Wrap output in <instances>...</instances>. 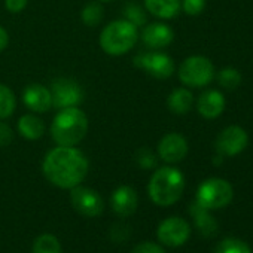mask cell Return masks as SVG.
<instances>
[{
	"label": "cell",
	"instance_id": "32",
	"mask_svg": "<svg viewBox=\"0 0 253 253\" xmlns=\"http://www.w3.org/2000/svg\"><path fill=\"white\" fill-rule=\"evenodd\" d=\"M8 42H9V36H8V32L0 26V52H2L6 46H8Z\"/></svg>",
	"mask_w": 253,
	"mask_h": 253
},
{
	"label": "cell",
	"instance_id": "8",
	"mask_svg": "<svg viewBox=\"0 0 253 253\" xmlns=\"http://www.w3.org/2000/svg\"><path fill=\"white\" fill-rule=\"evenodd\" d=\"M134 66L145 70L148 75L157 79H167L174 72V63L171 57L164 52H145L134 58Z\"/></svg>",
	"mask_w": 253,
	"mask_h": 253
},
{
	"label": "cell",
	"instance_id": "6",
	"mask_svg": "<svg viewBox=\"0 0 253 253\" xmlns=\"http://www.w3.org/2000/svg\"><path fill=\"white\" fill-rule=\"evenodd\" d=\"M214 78V67L211 61L201 55L186 58L179 67V79L182 84L194 88L206 86Z\"/></svg>",
	"mask_w": 253,
	"mask_h": 253
},
{
	"label": "cell",
	"instance_id": "21",
	"mask_svg": "<svg viewBox=\"0 0 253 253\" xmlns=\"http://www.w3.org/2000/svg\"><path fill=\"white\" fill-rule=\"evenodd\" d=\"M17 106V100L14 92L6 86L0 84V119L9 118Z\"/></svg>",
	"mask_w": 253,
	"mask_h": 253
},
{
	"label": "cell",
	"instance_id": "16",
	"mask_svg": "<svg viewBox=\"0 0 253 253\" xmlns=\"http://www.w3.org/2000/svg\"><path fill=\"white\" fill-rule=\"evenodd\" d=\"M197 109L207 119L217 118L225 109V98L219 91L209 89L200 95L198 103H197Z\"/></svg>",
	"mask_w": 253,
	"mask_h": 253
},
{
	"label": "cell",
	"instance_id": "26",
	"mask_svg": "<svg viewBox=\"0 0 253 253\" xmlns=\"http://www.w3.org/2000/svg\"><path fill=\"white\" fill-rule=\"evenodd\" d=\"M182 8L188 15L195 17L204 11L206 0H182Z\"/></svg>",
	"mask_w": 253,
	"mask_h": 253
},
{
	"label": "cell",
	"instance_id": "24",
	"mask_svg": "<svg viewBox=\"0 0 253 253\" xmlns=\"http://www.w3.org/2000/svg\"><path fill=\"white\" fill-rule=\"evenodd\" d=\"M216 253H252L247 243L238 238H225L222 240L217 247Z\"/></svg>",
	"mask_w": 253,
	"mask_h": 253
},
{
	"label": "cell",
	"instance_id": "25",
	"mask_svg": "<svg viewBox=\"0 0 253 253\" xmlns=\"http://www.w3.org/2000/svg\"><path fill=\"white\" fill-rule=\"evenodd\" d=\"M217 81H219V85L222 88L235 89L240 85V82H241V75L238 73V70H235L232 67H226V69L219 72Z\"/></svg>",
	"mask_w": 253,
	"mask_h": 253
},
{
	"label": "cell",
	"instance_id": "33",
	"mask_svg": "<svg viewBox=\"0 0 253 253\" xmlns=\"http://www.w3.org/2000/svg\"><path fill=\"white\" fill-rule=\"evenodd\" d=\"M100 2H110V0H100Z\"/></svg>",
	"mask_w": 253,
	"mask_h": 253
},
{
	"label": "cell",
	"instance_id": "10",
	"mask_svg": "<svg viewBox=\"0 0 253 253\" xmlns=\"http://www.w3.org/2000/svg\"><path fill=\"white\" fill-rule=\"evenodd\" d=\"M191 235L189 223L182 217H169L158 226V238L169 247H179L186 243Z\"/></svg>",
	"mask_w": 253,
	"mask_h": 253
},
{
	"label": "cell",
	"instance_id": "11",
	"mask_svg": "<svg viewBox=\"0 0 253 253\" xmlns=\"http://www.w3.org/2000/svg\"><path fill=\"white\" fill-rule=\"evenodd\" d=\"M247 143H249L247 133L241 128V126L231 125L219 134L217 142H216V149H217L219 155L234 157V155H238L240 152H243L246 149Z\"/></svg>",
	"mask_w": 253,
	"mask_h": 253
},
{
	"label": "cell",
	"instance_id": "30",
	"mask_svg": "<svg viewBox=\"0 0 253 253\" xmlns=\"http://www.w3.org/2000/svg\"><path fill=\"white\" fill-rule=\"evenodd\" d=\"M14 139V133L11 126L6 122H0V146H8L11 145Z\"/></svg>",
	"mask_w": 253,
	"mask_h": 253
},
{
	"label": "cell",
	"instance_id": "14",
	"mask_svg": "<svg viewBox=\"0 0 253 253\" xmlns=\"http://www.w3.org/2000/svg\"><path fill=\"white\" fill-rule=\"evenodd\" d=\"M23 101L30 110L43 113L52 106L51 91L41 84H30L23 92Z\"/></svg>",
	"mask_w": 253,
	"mask_h": 253
},
{
	"label": "cell",
	"instance_id": "19",
	"mask_svg": "<svg viewBox=\"0 0 253 253\" xmlns=\"http://www.w3.org/2000/svg\"><path fill=\"white\" fill-rule=\"evenodd\" d=\"M194 104V95L191 91H188L186 88H177L174 89L169 98H167V106L173 113L177 115H185L191 110Z\"/></svg>",
	"mask_w": 253,
	"mask_h": 253
},
{
	"label": "cell",
	"instance_id": "2",
	"mask_svg": "<svg viewBox=\"0 0 253 253\" xmlns=\"http://www.w3.org/2000/svg\"><path fill=\"white\" fill-rule=\"evenodd\" d=\"M88 131V118L78 107L60 109L51 124V136L58 146H75Z\"/></svg>",
	"mask_w": 253,
	"mask_h": 253
},
{
	"label": "cell",
	"instance_id": "29",
	"mask_svg": "<svg viewBox=\"0 0 253 253\" xmlns=\"http://www.w3.org/2000/svg\"><path fill=\"white\" fill-rule=\"evenodd\" d=\"M131 253H166L164 249L155 243H151V241H145V243H140L137 244Z\"/></svg>",
	"mask_w": 253,
	"mask_h": 253
},
{
	"label": "cell",
	"instance_id": "12",
	"mask_svg": "<svg viewBox=\"0 0 253 253\" xmlns=\"http://www.w3.org/2000/svg\"><path fill=\"white\" fill-rule=\"evenodd\" d=\"M188 154V142L179 133L166 134L158 145V155L163 161L169 164H176L182 161Z\"/></svg>",
	"mask_w": 253,
	"mask_h": 253
},
{
	"label": "cell",
	"instance_id": "22",
	"mask_svg": "<svg viewBox=\"0 0 253 253\" xmlns=\"http://www.w3.org/2000/svg\"><path fill=\"white\" fill-rule=\"evenodd\" d=\"M33 253H61L60 241L51 234H43L35 241Z\"/></svg>",
	"mask_w": 253,
	"mask_h": 253
},
{
	"label": "cell",
	"instance_id": "7",
	"mask_svg": "<svg viewBox=\"0 0 253 253\" xmlns=\"http://www.w3.org/2000/svg\"><path fill=\"white\" fill-rule=\"evenodd\" d=\"M51 97L52 106L57 109L66 107H78L82 101V88L79 84L69 78H58L51 85Z\"/></svg>",
	"mask_w": 253,
	"mask_h": 253
},
{
	"label": "cell",
	"instance_id": "31",
	"mask_svg": "<svg viewBox=\"0 0 253 253\" xmlns=\"http://www.w3.org/2000/svg\"><path fill=\"white\" fill-rule=\"evenodd\" d=\"M5 6L9 12L18 14L27 6V0H5Z\"/></svg>",
	"mask_w": 253,
	"mask_h": 253
},
{
	"label": "cell",
	"instance_id": "17",
	"mask_svg": "<svg viewBox=\"0 0 253 253\" xmlns=\"http://www.w3.org/2000/svg\"><path fill=\"white\" fill-rule=\"evenodd\" d=\"M145 6L152 15L163 20H170L179 14L182 2L180 0H145Z\"/></svg>",
	"mask_w": 253,
	"mask_h": 253
},
{
	"label": "cell",
	"instance_id": "18",
	"mask_svg": "<svg viewBox=\"0 0 253 253\" xmlns=\"http://www.w3.org/2000/svg\"><path fill=\"white\" fill-rule=\"evenodd\" d=\"M18 131L23 137L29 140H38L45 133V124L41 118L35 115H24L18 121Z\"/></svg>",
	"mask_w": 253,
	"mask_h": 253
},
{
	"label": "cell",
	"instance_id": "15",
	"mask_svg": "<svg viewBox=\"0 0 253 253\" xmlns=\"http://www.w3.org/2000/svg\"><path fill=\"white\" fill-rule=\"evenodd\" d=\"M137 194L130 186H119L112 195V209L119 216H130L137 209Z\"/></svg>",
	"mask_w": 253,
	"mask_h": 253
},
{
	"label": "cell",
	"instance_id": "13",
	"mask_svg": "<svg viewBox=\"0 0 253 253\" xmlns=\"http://www.w3.org/2000/svg\"><path fill=\"white\" fill-rule=\"evenodd\" d=\"M174 39V33L171 27L164 23H152L146 26L142 32V41L148 48L161 49L169 46Z\"/></svg>",
	"mask_w": 253,
	"mask_h": 253
},
{
	"label": "cell",
	"instance_id": "4",
	"mask_svg": "<svg viewBox=\"0 0 253 253\" xmlns=\"http://www.w3.org/2000/svg\"><path fill=\"white\" fill-rule=\"evenodd\" d=\"M137 39V26L128 20H116L100 33V46L109 55H122L136 45Z\"/></svg>",
	"mask_w": 253,
	"mask_h": 253
},
{
	"label": "cell",
	"instance_id": "28",
	"mask_svg": "<svg viewBox=\"0 0 253 253\" xmlns=\"http://www.w3.org/2000/svg\"><path fill=\"white\" fill-rule=\"evenodd\" d=\"M136 160H137V163H139L142 167H145V169H151V167H154L155 163H157L155 155H154L148 148H142V149L137 152Z\"/></svg>",
	"mask_w": 253,
	"mask_h": 253
},
{
	"label": "cell",
	"instance_id": "20",
	"mask_svg": "<svg viewBox=\"0 0 253 253\" xmlns=\"http://www.w3.org/2000/svg\"><path fill=\"white\" fill-rule=\"evenodd\" d=\"M191 214L195 219L197 228L204 234V235H214L217 231V223L216 219L209 213L207 209L200 206L197 201L191 206Z\"/></svg>",
	"mask_w": 253,
	"mask_h": 253
},
{
	"label": "cell",
	"instance_id": "1",
	"mask_svg": "<svg viewBox=\"0 0 253 253\" xmlns=\"http://www.w3.org/2000/svg\"><path fill=\"white\" fill-rule=\"evenodd\" d=\"M43 173L55 186L72 189L85 179L88 160L75 146H58L45 157Z\"/></svg>",
	"mask_w": 253,
	"mask_h": 253
},
{
	"label": "cell",
	"instance_id": "3",
	"mask_svg": "<svg viewBox=\"0 0 253 253\" xmlns=\"http://www.w3.org/2000/svg\"><path fill=\"white\" fill-rule=\"evenodd\" d=\"M185 177L174 167L158 169L149 182V197L151 200L163 207L174 204L183 194Z\"/></svg>",
	"mask_w": 253,
	"mask_h": 253
},
{
	"label": "cell",
	"instance_id": "27",
	"mask_svg": "<svg viewBox=\"0 0 253 253\" xmlns=\"http://www.w3.org/2000/svg\"><path fill=\"white\" fill-rule=\"evenodd\" d=\"M125 15H126V20H128L130 23H133L134 26H142L146 21V17H145L143 11L136 5H130L128 8H126Z\"/></svg>",
	"mask_w": 253,
	"mask_h": 253
},
{
	"label": "cell",
	"instance_id": "23",
	"mask_svg": "<svg viewBox=\"0 0 253 253\" xmlns=\"http://www.w3.org/2000/svg\"><path fill=\"white\" fill-rule=\"evenodd\" d=\"M103 15H104V11H103L101 5L97 2H91L82 9L81 18H82L84 24H86L88 27H95L97 24L101 23Z\"/></svg>",
	"mask_w": 253,
	"mask_h": 253
},
{
	"label": "cell",
	"instance_id": "5",
	"mask_svg": "<svg viewBox=\"0 0 253 253\" xmlns=\"http://www.w3.org/2000/svg\"><path fill=\"white\" fill-rule=\"evenodd\" d=\"M234 189L229 182L213 177L204 180L197 191V203L207 210H216L232 201Z\"/></svg>",
	"mask_w": 253,
	"mask_h": 253
},
{
	"label": "cell",
	"instance_id": "9",
	"mask_svg": "<svg viewBox=\"0 0 253 253\" xmlns=\"http://www.w3.org/2000/svg\"><path fill=\"white\" fill-rule=\"evenodd\" d=\"M70 201L73 209L88 217H94L101 214L103 209H104V203L103 198L100 197L98 192H95L94 189L85 188V186H75L72 188L70 192Z\"/></svg>",
	"mask_w": 253,
	"mask_h": 253
}]
</instances>
